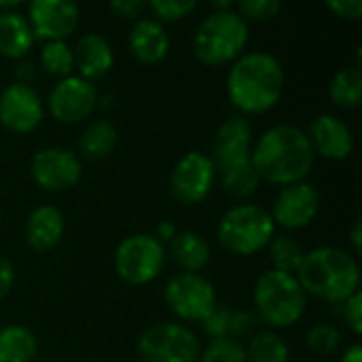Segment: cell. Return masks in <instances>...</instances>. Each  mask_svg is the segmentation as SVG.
<instances>
[{"label": "cell", "mask_w": 362, "mask_h": 362, "mask_svg": "<svg viewBox=\"0 0 362 362\" xmlns=\"http://www.w3.org/2000/svg\"><path fill=\"white\" fill-rule=\"evenodd\" d=\"M316 155L301 127L282 123L263 132L252 144L250 163L261 180L278 187L303 182L312 172Z\"/></svg>", "instance_id": "cell-1"}, {"label": "cell", "mask_w": 362, "mask_h": 362, "mask_svg": "<svg viewBox=\"0 0 362 362\" xmlns=\"http://www.w3.org/2000/svg\"><path fill=\"white\" fill-rule=\"evenodd\" d=\"M286 74L278 57L265 51L240 55L227 74L229 102L244 115L272 110L284 91Z\"/></svg>", "instance_id": "cell-2"}, {"label": "cell", "mask_w": 362, "mask_h": 362, "mask_svg": "<svg viewBox=\"0 0 362 362\" xmlns=\"http://www.w3.org/2000/svg\"><path fill=\"white\" fill-rule=\"evenodd\" d=\"M297 280L305 295L327 303H344L361 291V267L344 248L320 246L305 252Z\"/></svg>", "instance_id": "cell-3"}, {"label": "cell", "mask_w": 362, "mask_h": 362, "mask_svg": "<svg viewBox=\"0 0 362 362\" xmlns=\"http://www.w3.org/2000/svg\"><path fill=\"white\" fill-rule=\"evenodd\" d=\"M257 318L272 329H288L299 322L308 308V295L297 276L269 269L261 274L252 293Z\"/></svg>", "instance_id": "cell-4"}, {"label": "cell", "mask_w": 362, "mask_h": 362, "mask_svg": "<svg viewBox=\"0 0 362 362\" xmlns=\"http://www.w3.org/2000/svg\"><path fill=\"white\" fill-rule=\"evenodd\" d=\"M248 23L231 11H212L193 36L195 57L206 66H225L244 55Z\"/></svg>", "instance_id": "cell-5"}, {"label": "cell", "mask_w": 362, "mask_h": 362, "mask_svg": "<svg viewBox=\"0 0 362 362\" xmlns=\"http://www.w3.org/2000/svg\"><path fill=\"white\" fill-rule=\"evenodd\" d=\"M276 235V223L267 210L255 204H240L227 210L216 227V238L225 250L238 257H252Z\"/></svg>", "instance_id": "cell-6"}, {"label": "cell", "mask_w": 362, "mask_h": 362, "mask_svg": "<svg viewBox=\"0 0 362 362\" xmlns=\"http://www.w3.org/2000/svg\"><path fill=\"white\" fill-rule=\"evenodd\" d=\"M165 246L151 233H134L115 250V269L132 286L151 284L165 265Z\"/></svg>", "instance_id": "cell-7"}, {"label": "cell", "mask_w": 362, "mask_h": 362, "mask_svg": "<svg viewBox=\"0 0 362 362\" xmlns=\"http://www.w3.org/2000/svg\"><path fill=\"white\" fill-rule=\"evenodd\" d=\"M199 350L195 333L178 322L153 325L138 339V354L144 362H195Z\"/></svg>", "instance_id": "cell-8"}, {"label": "cell", "mask_w": 362, "mask_h": 362, "mask_svg": "<svg viewBox=\"0 0 362 362\" xmlns=\"http://www.w3.org/2000/svg\"><path fill=\"white\" fill-rule=\"evenodd\" d=\"M170 312L189 322H202L216 308V291L202 274H178L163 291Z\"/></svg>", "instance_id": "cell-9"}, {"label": "cell", "mask_w": 362, "mask_h": 362, "mask_svg": "<svg viewBox=\"0 0 362 362\" xmlns=\"http://www.w3.org/2000/svg\"><path fill=\"white\" fill-rule=\"evenodd\" d=\"M216 182V168L206 153H187L170 174V191L185 206L202 204Z\"/></svg>", "instance_id": "cell-10"}, {"label": "cell", "mask_w": 362, "mask_h": 362, "mask_svg": "<svg viewBox=\"0 0 362 362\" xmlns=\"http://www.w3.org/2000/svg\"><path fill=\"white\" fill-rule=\"evenodd\" d=\"M30 174H32V180L42 191L59 193V191H68L76 187V182L81 180L83 168H81V159L72 151L62 148V146H49V148H40L32 157Z\"/></svg>", "instance_id": "cell-11"}, {"label": "cell", "mask_w": 362, "mask_h": 362, "mask_svg": "<svg viewBox=\"0 0 362 362\" xmlns=\"http://www.w3.org/2000/svg\"><path fill=\"white\" fill-rule=\"evenodd\" d=\"M28 23L32 28L34 38L45 42L66 40L74 34L81 8L70 0H34L28 4Z\"/></svg>", "instance_id": "cell-12"}, {"label": "cell", "mask_w": 362, "mask_h": 362, "mask_svg": "<svg viewBox=\"0 0 362 362\" xmlns=\"http://www.w3.org/2000/svg\"><path fill=\"white\" fill-rule=\"evenodd\" d=\"M49 112L59 123H81L85 121L93 108L98 106V91L95 85L72 74L68 78L57 81V85L49 93Z\"/></svg>", "instance_id": "cell-13"}, {"label": "cell", "mask_w": 362, "mask_h": 362, "mask_svg": "<svg viewBox=\"0 0 362 362\" xmlns=\"http://www.w3.org/2000/svg\"><path fill=\"white\" fill-rule=\"evenodd\" d=\"M318 212H320V193L314 185L303 180L282 187L269 214L276 225L288 231H297L312 225Z\"/></svg>", "instance_id": "cell-14"}, {"label": "cell", "mask_w": 362, "mask_h": 362, "mask_svg": "<svg viewBox=\"0 0 362 362\" xmlns=\"http://www.w3.org/2000/svg\"><path fill=\"white\" fill-rule=\"evenodd\" d=\"M42 100L32 85L11 83L0 91V125L13 134H30L42 121Z\"/></svg>", "instance_id": "cell-15"}, {"label": "cell", "mask_w": 362, "mask_h": 362, "mask_svg": "<svg viewBox=\"0 0 362 362\" xmlns=\"http://www.w3.org/2000/svg\"><path fill=\"white\" fill-rule=\"evenodd\" d=\"M252 144V125L248 123V119H227L214 136V148L210 157L216 168V174H225L242 163H248Z\"/></svg>", "instance_id": "cell-16"}, {"label": "cell", "mask_w": 362, "mask_h": 362, "mask_svg": "<svg viewBox=\"0 0 362 362\" xmlns=\"http://www.w3.org/2000/svg\"><path fill=\"white\" fill-rule=\"evenodd\" d=\"M305 134H308L314 155H320L325 159L341 161V159H348L354 151L352 129L346 125V121H341L335 115H329V112L318 115L310 123V129Z\"/></svg>", "instance_id": "cell-17"}, {"label": "cell", "mask_w": 362, "mask_h": 362, "mask_svg": "<svg viewBox=\"0 0 362 362\" xmlns=\"http://www.w3.org/2000/svg\"><path fill=\"white\" fill-rule=\"evenodd\" d=\"M127 45H129L132 55L140 64L153 66V64H159L161 59H165V55L170 51V36H168L163 23H159L157 19L140 17V19H136V23L129 30Z\"/></svg>", "instance_id": "cell-18"}, {"label": "cell", "mask_w": 362, "mask_h": 362, "mask_svg": "<svg viewBox=\"0 0 362 362\" xmlns=\"http://www.w3.org/2000/svg\"><path fill=\"white\" fill-rule=\"evenodd\" d=\"M72 55H74V66L78 70V76L89 83L106 76L115 64V51L110 42L100 34L81 36L76 47L72 49Z\"/></svg>", "instance_id": "cell-19"}, {"label": "cell", "mask_w": 362, "mask_h": 362, "mask_svg": "<svg viewBox=\"0 0 362 362\" xmlns=\"http://www.w3.org/2000/svg\"><path fill=\"white\" fill-rule=\"evenodd\" d=\"M64 235V216L53 206H38L23 225V240L34 252L53 250Z\"/></svg>", "instance_id": "cell-20"}, {"label": "cell", "mask_w": 362, "mask_h": 362, "mask_svg": "<svg viewBox=\"0 0 362 362\" xmlns=\"http://www.w3.org/2000/svg\"><path fill=\"white\" fill-rule=\"evenodd\" d=\"M170 257L182 274H199L210 263V244L195 231H180L170 242Z\"/></svg>", "instance_id": "cell-21"}, {"label": "cell", "mask_w": 362, "mask_h": 362, "mask_svg": "<svg viewBox=\"0 0 362 362\" xmlns=\"http://www.w3.org/2000/svg\"><path fill=\"white\" fill-rule=\"evenodd\" d=\"M34 34L28 19L19 11L0 13V55L6 59H21L34 45Z\"/></svg>", "instance_id": "cell-22"}, {"label": "cell", "mask_w": 362, "mask_h": 362, "mask_svg": "<svg viewBox=\"0 0 362 362\" xmlns=\"http://www.w3.org/2000/svg\"><path fill=\"white\" fill-rule=\"evenodd\" d=\"M36 356L38 339L30 329L21 325L0 329V362H32Z\"/></svg>", "instance_id": "cell-23"}, {"label": "cell", "mask_w": 362, "mask_h": 362, "mask_svg": "<svg viewBox=\"0 0 362 362\" xmlns=\"http://www.w3.org/2000/svg\"><path fill=\"white\" fill-rule=\"evenodd\" d=\"M117 140H119L117 127L110 121L100 119V121H93L91 125H87L85 132L81 134L78 153L87 161H100L115 151Z\"/></svg>", "instance_id": "cell-24"}, {"label": "cell", "mask_w": 362, "mask_h": 362, "mask_svg": "<svg viewBox=\"0 0 362 362\" xmlns=\"http://www.w3.org/2000/svg\"><path fill=\"white\" fill-rule=\"evenodd\" d=\"M267 246H269V261H272L274 269L282 272V274L297 276V272L303 263V257H305V250L301 248V244L295 238L280 233V235H274Z\"/></svg>", "instance_id": "cell-25"}, {"label": "cell", "mask_w": 362, "mask_h": 362, "mask_svg": "<svg viewBox=\"0 0 362 362\" xmlns=\"http://www.w3.org/2000/svg\"><path fill=\"white\" fill-rule=\"evenodd\" d=\"M329 95L339 108H356L362 102V74L354 68H341L329 85Z\"/></svg>", "instance_id": "cell-26"}, {"label": "cell", "mask_w": 362, "mask_h": 362, "mask_svg": "<svg viewBox=\"0 0 362 362\" xmlns=\"http://www.w3.org/2000/svg\"><path fill=\"white\" fill-rule=\"evenodd\" d=\"M291 350L286 341L274 331H261L252 335L246 348V362H288Z\"/></svg>", "instance_id": "cell-27"}, {"label": "cell", "mask_w": 362, "mask_h": 362, "mask_svg": "<svg viewBox=\"0 0 362 362\" xmlns=\"http://www.w3.org/2000/svg\"><path fill=\"white\" fill-rule=\"evenodd\" d=\"M40 66L49 76H55L59 81L72 76V70H74L72 47L66 40L45 42L40 49Z\"/></svg>", "instance_id": "cell-28"}, {"label": "cell", "mask_w": 362, "mask_h": 362, "mask_svg": "<svg viewBox=\"0 0 362 362\" xmlns=\"http://www.w3.org/2000/svg\"><path fill=\"white\" fill-rule=\"evenodd\" d=\"M221 185H223V191L233 197V199H248L261 185V178L259 174L255 172L252 163H242L225 174H221Z\"/></svg>", "instance_id": "cell-29"}, {"label": "cell", "mask_w": 362, "mask_h": 362, "mask_svg": "<svg viewBox=\"0 0 362 362\" xmlns=\"http://www.w3.org/2000/svg\"><path fill=\"white\" fill-rule=\"evenodd\" d=\"M199 362H246V348L231 337L210 339V344L199 350Z\"/></svg>", "instance_id": "cell-30"}, {"label": "cell", "mask_w": 362, "mask_h": 362, "mask_svg": "<svg viewBox=\"0 0 362 362\" xmlns=\"http://www.w3.org/2000/svg\"><path fill=\"white\" fill-rule=\"evenodd\" d=\"M308 348L314 354L320 356H329L333 354L339 344H341V333L333 327V325H316L308 331V339H305Z\"/></svg>", "instance_id": "cell-31"}, {"label": "cell", "mask_w": 362, "mask_h": 362, "mask_svg": "<svg viewBox=\"0 0 362 362\" xmlns=\"http://www.w3.org/2000/svg\"><path fill=\"white\" fill-rule=\"evenodd\" d=\"M282 11L280 0H240L235 4V13L248 23V21H269L278 17Z\"/></svg>", "instance_id": "cell-32"}, {"label": "cell", "mask_w": 362, "mask_h": 362, "mask_svg": "<svg viewBox=\"0 0 362 362\" xmlns=\"http://www.w3.org/2000/svg\"><path fill=\"white\" fill-rule=\"evenodd\" d=\"M195 0H153L146 4V8L157 17V21H178L185 19L191 11H195Z\"/></svg>", "instance_id": "cell-33"}, {"label": "cell", "mask_w": 362, "mask_h": 362, "mask_svg": "<svg viewBox=\"0 0 362 362\" xmlns=\"http://www.w3.org/2000/svg\"><path fill=\"white\" fill-rule=\"evenodd\" d=\"M229 325H231V310L218 308V305L202 320V329L210 339L229 337Z\"/></svg>", "instance_id": "cell-34"}, {"label": "cell", "mask_w": 362, "mask_h": 362, "mask_svg": "<svg viewBox=\"0 0 362 362\" xmlns=\"http://www.w3.org/2000/svg\"><path fill=\"white\" fill-rule=\"evenodd\" d=\"M259 318L248 312V310H231V325H229V337L231 339H238L240 337H246L255 331Z\"/></svg>", "instance_id": "cell-35"}, {"label": "cell", "mask_w": 362, "mask_h": 362, "mask_svg": "<svg viewBox=\"0 0 362 362\" xmlns=\"http://www.w3.org/2000/svg\"><path fill=\"white\" fill-rule=\"evenodd\" d=\"M344 318L350 331L358 337L362 333V293H354L344 301Z\"/></svg>", "instance_id": "cell-36"}, {"label": "cell", "mask_w": 362, "mask_h": 362, "mask_svg": "<svg viewBox=\"0 0 362 362\" xmlns=\"http://www.w3.org/2000/svg\"><path fill=\"white\" fill-rule=\"evenodd\" d=\"M327 6L341 19L348 21H358L362 17L361 0H327Z\"/></svg>", "instance_id": "cell-37"}, {"label": "cell", "mask_w": 362, "mask_h": 362, "mask_svg": "<svg viewBox=\"0 0 362 362\" xmlns=\"http://www.w3.org/2000/svg\"><path fill=\"white\" fill-rule=\"evenodd\" d=\"M108 6L121 19H138L146 11V2L142 0H112Z\"/></svg>", "instance_id": "cell-38"}, {"label": "cell", "mask_w": 362, "mask_h": 362, "mask_svg": "<svg viewBox=\"0 0 362 362\" xmlns=\"http://www.w3.org/2000/svg\"><path fill=\"white\" fill-rule=\"evenodd\" d=\"M13 284H15V267L6 257L0 255V301L11 293Z\"/></svg>", "instance_id": "cell-39"}, {"label": "cell", "mask_w": 362, "mask_h": 362, "mask_svg": "<svg viewBox=\"0 0 362 362\" xmlns=\"http://www.w3.org/2000/svg\"><path fill=\"white\" fill-rule=\"evenodd\" d=\"M34 74H36V68H34V64L32 62H19L17 64V68H15V76H17V81L15 83H23V85H30L32 83V78H34Z\"/></svg>", "instance_id": "cell-40"}, {"label": "cell", "mask_w": 362, "mask_h": 362, "mask_svg": "<svg viewBox=\"0 0 362 362\" xmlns=\"http://www.w3.org/2000/svg\"><path fill=\"white\" fill-rule=\"evenodd\" d=\"M178 231H176V225L172 223V221H163V223H159V227H157V231H155V238L163 244V242H172V238L176 235Z\"/></svg>", "instance_id": "cell-41"}, {"label": "cell", "mask_w": 362, "mask_h": 362, "mask_svg": "<svg viewBox=\"0 0 362 362\" xmlns=\"http://www.w3.org/2000/svg\"><path fill=\"white\" fill-rule=\"evenodd\" d=\"M350 242L354 246V252L362 250V221H354L352 229H350Z\"/></svg>", "instance_id": "cell-42"}, {"label": "cell", "mask_w": 362, "mask_h": 362, "mask_svg": "<svg viewBox=\"0 0 362 362\" xmlns=\"http://www.w3.org/2000/svg\"><path fill=\"white\" fill-rule=\"evenodd\" d=\"M341 362H362V348L358 344H352L350 348H346Z\"/></svg>", "instance_id": "cell-43"}]
</instances>
